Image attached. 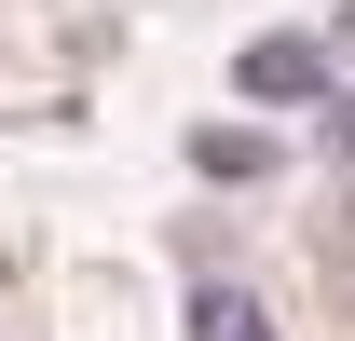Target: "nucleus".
Wrapping results in <instances>:
<instances>
[{"label": "nucleus", "instance_id": "1", "mask_svg": "<svg viewBox=\"0 0 355 341\" xmlns=\"http://www.w3.org/2000/svg\"><path fill=\"white\" fill-rule=\"evenodd\" d=\"M232 82L260 96V110H328V96H342V82H328V42H246Z\"/></svg>", "mask_w": 355, "mask_h": 341}, {"label": "nucleus", "instance_id": "2", "mask_svg": "<svg viewBox=\"0 0 355 341\" xmlns=\"http://www.w3.org/2000/svg\"><path fill=\"white\" fill-rule=\"evenodd\" d=\"M191 341H273V314L232 287V273H205V287H191Z\"/></svg>", "mask_w": 355, "mask_h": 341}, {"label": "nucleus", "instance_id": "3", "mask_svg": "<svg viewBox=\"0 0 355 341\" xmlns=\"http://www.w3.org/2000/svg\"><path fill=\"white\" fill-rule=\"evenodd\" d=\"M191 164H205V177H260L273 137H260V123H205V137H191Z\"/></svg>", "mask_w": 355, "mask_h": 341}, {"label": "nucleus", "instance_id": "4", "mask_svg": "<svg viewBox=\"0 0 355 341\" xmlns=\"http://www.w3.org/2000/svg\"><path fill=\"white\" fill-rule=\"evenodd\" d=\"M328 150H342V164H355V96H328Z\"/></svg>", "mask_w": 355, "mask_h": 341}]
</instances>
